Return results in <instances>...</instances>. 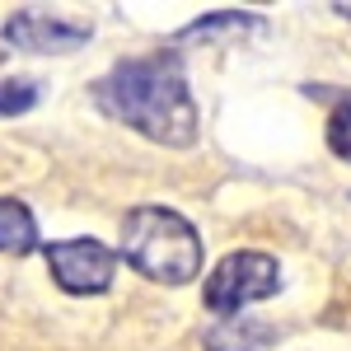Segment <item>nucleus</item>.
Listing matches in <instances>:
<instances>
[{"label":"nucleus","mask_w":351,"mask_h":351,"mask_svg":"<svg viewBox=\"0 0 351 351\" xmlns=\"http://www.w3.org/2000/svg\"><path fill=\"white\" fill-rule=\"evenodd\" d=\"M94 104L127 122L132 132L150 136L160 145H192L197 141V104L183 80L178 56H132L117 61L94 84Z\"/></svg>","instance_id":"obj_1"},{"label":"nucleus","mask_w":351,"mask_h":351,"mask_svg":"<svg viewBox=\"0 0 351 351\" xmlns=\"http://www.w3.org/2000/svg\"><path fill=\"white\" fill-rule=\"evenodd\" d=\"M122 258L150 281L188 286L202 271V234L169 206H136L122 220Z\"/></svg>","instance_id":"obj_2"},{"label":"nucleus","mask_w":351,"mask_h":351,"mask_svg":"<svg viewBox=\"0 0 351 351\" xmlns=\"http://www.w3.org/2000/svg\"><path fill=\"white\" fill-rule=\"evenodd\" d=\"M281 291V267L267 253H230L220 258V267L206 276V309L216 314H239L243 304L267 300Z\"/></svg>","instance_id":"obj_3"},{"label":"nucleus","mask_w":351,"mask_h":351,"mask_svg":"<svg viewBox=\"0 0 351 351\" xmlns=\"http://www.w3.org/2000/svg\"><path fill=\"white\" fill-rule=\"evenodd\" d=\"M47 267H52L61 291H71V295H99V291L112 286L117 253L104 248L99 239H61V243H47Z\"/></svg>","instance_id":"obj_4"},{"label":"nucleus","mask_w":351,"mask_h":351,"mask_svg":"<svg viewBox=\"0 0 351 351\" xmlns=\"http://www.w3.org/2000/svg\"><path fill=\"white\" fill-rule=\"evenodd\" d=\"M5 38L28 52H75L80 43H89V24H66V19H47L38 10H24L5 24Z\"/></svg>","instance_id":"obj_5"},{"label":"nucleus","mask_w":351,"mask_h":351,"mask_svg":"<svg viewBox=\"0 0 351 351\" xmlns=\"http://www.w3.org/2000/svg\"><path fill=\"white\" fill-rule=\"evenodd\" d=\"M38 248V225H33V211L14 197H0V253H33Z\"/></svg>","instance_id":"obj_6"},{"label":"nucleus","mask_w":351,"mask_h":351,"mask_svg":"<svg viewBox=\"0 0 351 351\" xmlns=\"http://www.w3.org/2000/svg\"><path fill=\"white\" fill-rule=\"evenodd\" d=\"M243 33H263V19L258 14H239V10H220V14H206L188 24L178 38H202V43H220V38H243Z\"/></svg>","instance_id":"obj_7"},{"label":"nucleus","mask_w":351,"mask_h":351,"mask_svg":"<svg viewBox=\"0 0 351 351\" xmlns=\"http://www.w3.org/2000/svg\"><path fill=\"white\" fill-rule=\"evenodd\" d=\"M271 342V328L239 319V324H225L216 332H206V351H263Z\"/></svg>","instance_id":"obj_8"},{"label":"nucleus","mask_w":351,"mask_h":351,"mask_svg":"<svg viewBox=\"0 0 351 351\" xmlns=\"http://www.w3.org/2000/svg\"><path fill=\"white\" fill-rule=\"evenodd\" d=\"M328 150L342 155V160H351V94H342L337 108H332V117H328Z\"/></svg>","instance_id":"obj_9"},{"label":"nucleus","mask_w":351,"mask_h":351,"mask_svg":"<svg viewBox=\"0 0 351 351\" xmlns=\"http://www.w3.org/2000/svg\"><path fill=\"white\" fill-rule=\"evenodd\" d=\"M38 104V89L28 80H0V117H14V112H28Z\"/></svg>","instance_id":"obj_10"},{"label":"nucleus","mask_w":351,"mask_h":351,"mask_svg":"<svg viewBox=\"0 0 351 351\" xmlns=\"http://www.w3.org/2000/svg\"><path fill=\"white\" fill-rule=\"evenodd\" d=\"M332 10H337V14H342V19H351V0H337V5H332Z\"/></svg>","instance_id":"obj_11"}]
</instances>
